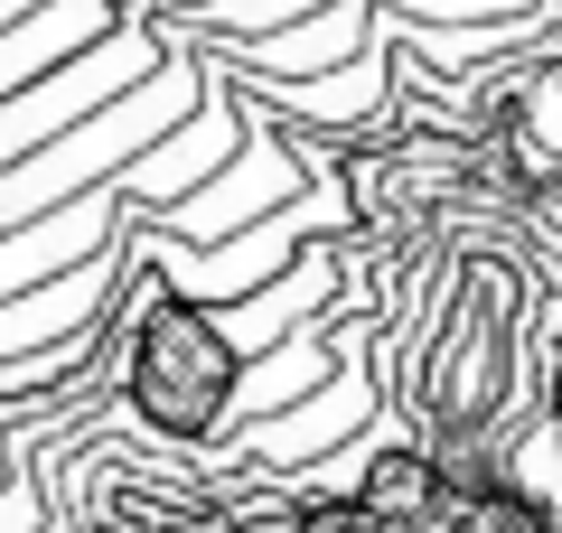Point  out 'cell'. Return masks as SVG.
Listing matches in <instances>:
<instances>
[{"mask_svg": "<svg viewBox=\"0 0 562 533\" xmlns=\"http://www.w3.org/2000/svg\"><path fill=\"white\" fill-rule=\"evenodd\" d=\"M291 533H553L543 496L497 458L460 450H375L357 487L319 496Z\"/></svg>", "mask_w": 562, "mask_h": 533, "instance_id": "1", "label": "cell"}, {"mask_svg": "<svg viewBox=\"0 0 562 533\" xmlns=\"http://www.w3.org/2000/svg\"><path fill=\"white\" fill-rule=\"evenodd\" d=\"M244 355L254 347L225 328L216 299L160 281V291L140 299V318H132L122 394H132V412L150 421L160 440H216L225 412H235V394H244Z\"/></svg>", "mask_w": 562, "mask_h": 533, "instance_id": "2", "label": "cell"}, {"mask_svg": "<svg viewBox=\"0 0 562 533\" xmlns=\"http://www.w3.org/2000/svg\"><path fill=\"white\" fill-rule=\"evenodd\" d=\"M0 533H38V496L29 487H0Z\"/></svg>", "mask_w": 562, "mask_h": 533, "instance_id": "3", "label": "cell"}, {"mask_svg": "<svg viewBox=\"0 0 562 533\" xmlns=\"http://www.w3.org/2000/svg\"><path fill=\"white\" fill-rule=\"evenodd\" d=\"M543 412H553V431H562V318H553V365H543Z\"/></svg>", "mask_w": 562, "mask_h": 533, "instance_id": "4", "label": "cell"}]
</instances>
